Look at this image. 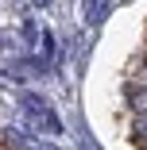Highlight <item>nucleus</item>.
Returning a JSON list of instances; mask_svg holds the SVG:
<instances>
[{
    "label": "nucleus",
    "mask_w": 147,
    "mask_h": 150,
    "mask_svg": "<svg viewBox=\"0 0 147 150\" xmlns=\"http://www.w3.org/2000/svg\"><path fill=\"white\" fill-rule=\"evenodd\" d=\"M0 150H8V146H4V142H0Z\"/></svg>",
    "instance_id": "obj_1"
}]
</instances>
